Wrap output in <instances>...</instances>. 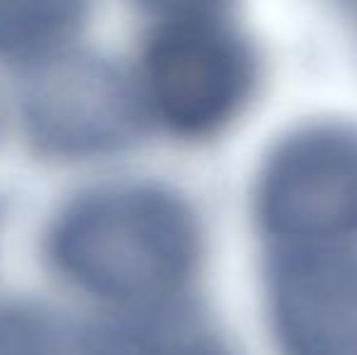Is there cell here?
Returning <instances> with one entry per match:
<instances>
[{
    "instance_id": "5b68a950",
    "label": "cell",
    "mask_w": 357,
    "mask_h": 355,
    "mask_svg": "<svg viewBox=\"0 0 357 355\" xmlns=\"http://www.w3.org/2000/svg\"><path fill=\"white\" fill-rule=\"evenodd\" d=\"M34 137L63 153L117 146L137 127V103L112 71L98 63L63 66L34 83L27 98Z\"/></svg>"
},
{
    "instance_id": "7a4b0ae2",
    "label": "cell",
    "mask_w": 357,
    "mask_h": 355,
    "mask_svg": "<svg viewBox=\"0 0 357 355\" xmlns=\"http://www.w3.org/2000/svg\"><path fill=\"white\" fill-rule=\"evenodd\" d=\"M255 212L294 248L357 236V127L314 124L282 139L258 176Z\"/></svg>"
},
{
    "instance_id": "52a82bcc",
    "label": "cell",
    "mask_w": 357,
    "mask_h": 355,
    "mask_svg": "<svg viewBox=\"0 0 357 355\" xmlns=\"http://www.w3.org/2000/svg\"><path fill=\"white\" fill-rule=\"evenodd\" d=\"M144 3L160 10V13L173 15L175 20H180V17H209L226 0H144Z\"/></svg>"
},
{
    "instance_id": "ba28073f",
    "label": "cell",
    "mask_w": 357,
    "mask_h": 355,
    "mask_svg": "<svg viewBox=\"0 0 357 355\" xmlns=\"http://www.w3.org/2000/svg\"><path fill=\"white\" fill-rule=\"evenodd\" d=\"M348 3H355L357 5V0H348Z\"/></svg>"
},
{
    "instance_id": "277c9868",
    "label": "cell",
    "mask_w": 357,
    "mask_h": 355,
    "mask_svg": "<svg viewBox=\"0 0 357 355\" xmlns=\"http://www.w3.org/2000/svg\"><path fill=\"white\" fill-rule=\"evenodd\" d=\"M268 312L284 355H357V253L291 248L270 270Z\"/></svg>"
},
{
    "instance_id": "8992f818",
    "label": "cell",
    "mask_w": 357,
    "mask_h": 355,
    "mask_svg": "<svg viewBox=\"0 0 357 355\" xmlns=\"http://www.w3.org/2000/svg\"><path fill=\"white\" fill-rule=\"evenodd\" d=\"M88 0H0V52L42 54L78 32Z\"/></svg>"
},
{
    "instance_id": "6da1fadb",
    "label": "cell",
    "mask_w": 357,
    "mask_h": 355,
    "mask_svg": "<svg viewBox=\"0 0 357 355\" xmlns=\"http://www.w3.org/2000/svg\"><path fill=\"white\" fill-rule=\"evenodd\" d=\"M52 258L98 297L160 304L195 275L199 227L178 195L155 185H117L85 195L59 217Z\"/></svg>"
},
{
    "instance_id": "3957f363",
    "label": "cell",
    "mask_w": 357,
    "mask_h": 355,
    "mask_svg": "<svg viewBox=\"0 0 357 355\" xmlns=\"http://www.w3.org/2000/svg\"><path fill=\"white\" fill-rule=\"evenodd\" d=\"M258 78L250 47L209 17H180L144 56V93L165 127L204 137L241 112Z\"/></svg>"
}]
</instances>
